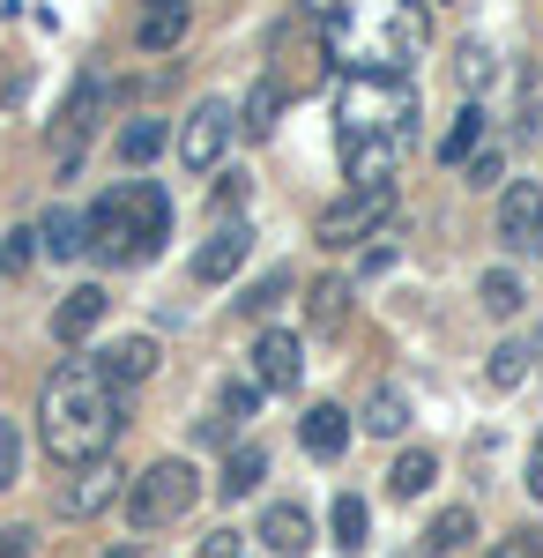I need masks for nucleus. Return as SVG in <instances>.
<instances>
[{"label":"nucleus","mask_w":543,"mask_h":558,"mask_svg":"<svg viewBox=\"0 0 543 558\" xmlns=\"http://www.w3.org/2000/svg\"><path fill=\"white\" fill-rule=\"evenodd\" d=\"M120 387L105 380L97 357H60L52 380L38 387V439L52 454V470H89L112 454L120 439Z\"/></svg>","instance_id":"1"},{"label":"nucleus","mask_w":543,"mask_h":558,"mask_svg":"<svg viewBox=\"0 0 543 558\" xmlns=\"http://www.w3.org/2000/svg\"><path fill=\"white\" fill-rule=\"evenodd\" d=\"M335 134H342V157L365 149V142H418V89L387 68H358L342 105H335Z\"/></svg>","instance_id":"2"},{"label":"nucleus","mask_w":543,"mask_h":558,"mask_svg":"<svg viewBox=\"0 0 543 558\" xmlns=\"http://www.w3.org/2000/svg\"><path fill=\"white\" fill-rule=\"evenodd\" d=\"M194 499H202V470L194 462H179V454H165V462H149V470L126 484V521L134 529H171V521L194 514Z\"/></svg>","instance_id":"3"},{"label":"nucleus","mask_w":543,"mask_h":558,"mask_svg":"<svg viewBox=\"0 0 543 558\" xmlns=\"http://www.w3.org/2000/svg\"><path fill=\"white\" fill-rule=\"evenodd\" d=\"M395 216V179L387 186H350L342 202H328L321 209V223H313V239L328 246V254H342V246H358V239H373L379 223Z\"/></svg>","instance_id":"4"},{"label":"nucleus","mask_w":543,"mask_h":558,"mask_svg":"<svg viewBox=\"0 0 543 558\" xmlns=\"http://www.w3.org/2000/svg\"><path fill=\"white\" fill-rule=\"evenodd\" d=\"M231 134H239L231 97H202V105L179 120V165H186V172H216L224 149H231Z\"/></svg>","instance_id":"5"},{"label":"nucleus","mask_w":543,"mask_h":558,"mask_svg":"<svg viewBox=\"0 0 543 558\" xmlns=\"http://www.w3.org/2000/svg\"><path fill=\"white\" fill-rule=\"evenodd\" d=\"M126 194V260H149L171 239V194L157 179H120Z\"/></svg>","instance_id":"6"},{"label":"nucleus","mask_w":543,"mask_h":558,"mask_svg":"<svg viewBox=\"0 0 543 558\" xmlns=\"http://www.w3.org/2000/svg\"><path fill=\"white\" fill-rule=\"evenodd\" d=\"M499 246L514 260L543 254V179H506L499 186Z\"/></svg>","instance_id":"7"},{"label":"nucleus","mask_w":543,"mask_h":558,"mask_svg":"<svg viewBox=\"0 0 543 558\" xmlns=\"http://www.w3.org/2000/svg\"><path fill=\"white\" fill-rule=\"evenodd\" d=\"M126 484H134V476H120L112 454H105V462H89V470H68V484H60V514H68V521L105 514L112 499H126Z\"/></svg>","instance_id":"8"},{"label":"nucleus","mask_w":543,"mask_h":558,"mask_svg":"<svg viewBox=\"0 0 543 558\" xmlns=\"http://www.w3.org/2000/svg\"><path fill=\"white\" fill-rule=\"evenodd\" d=\"M253 254V223L246 216H224L209 239H202V254H194V283H231Z\"/></svg>","instance_id":"9"},{"label":"nucleus","mask_w":543,"mask_h":558,"mask_svg":"<svg viewBox=\"0 0 543 558\" xmlns=\"http://www.w3.org/2000/svg\"><path fill=\"white\" fill-rule=\"evenodd\" d=\"M253 380L276 387V395H291L305 380V343H298L291 328H261V343H253Z\"/></svg>","instance_id":"10"},{"label":"nucleus","mask_w":543,"mask_h":558,"mask_svg":"<svg viewBox=\"0 0 543 558\" xmlns=\"http://www.w3.org/2000/svg\"><path fill=\"white\" fill-rule=\"evenodd\" d=\"M105 313H112V291H105V283H75L68 299L52 305V336L75 350V343H89V336L105 328Z\"/></svg>","instance_id":"11"},{"label":"nucleus","mask_w":543,"mask_h":558,"mask_svg":"<svg viewBox=\"0 0 543 558\" xmlns=\"http://www.w3.org/2000/svg\"><path fill=\"white\" fill-rule=\"evenodd\" d=\"M186 23H194V0H142L134 45H142V52H171V45L186 38Z\"/></svg>","instance_id":"12"},{"label":"nucleus","mask_w":543,"mask_h":558,"mask_svg":"<svg viewBox=\"0 0 543 558\" xmlns=\"http://www.w3.org/2000/svg\"><path fill=\"white\" fill-rule=\"evenodd\" d=\"M298 447H305L313 462H335V454L350 447V410H342V402H313V410L298 417Z\"/></svg>","instance_id":"13"},{"label":"nucleus","mask_w":543,"mask_h":558,"mask_svg":"<svg viewBox=\"0 0 543 558\" xmlns=\"http://www.w3.org/2000/svg\"><path fill=\"white\" fill-rule=\"evenodd\" d=\"M261 544H268L276 558H305L313 551V514L291 507V499H276V507L261 514Z\"/></svg>","instance_id":"14"},{"label":"nucleus","mask_w":543,"mask_h":558,"mask_svg":"<svg viewBox=\"0 0 543 558\" xmlns=\"http://www.w3.org/2000/svg\"><path fill=\"white\" fill-rule=\"evenodd\" d=\"M157 357H165V350H157V336H120V343L105 350L97 365H105V380H112V387H142L149 373H157Z\"/></svg>","instance_id":"15"},{"label":"nucleus","mask_w":543,"mask_h":558,"mask_svg":"<svg viewBox=\"0 0 543 558\" xmlns=\"http://www.w3.org/2000/svg\"><path fill=\"white\" fill-rule=\"evenodd\" d=\"M38 246H45V260H83V254H89V216L45 209V216H38Z\"/></svg>","instance_id":"16"},{"label":"nucleus","mask_w":543,"mask_h":558,"mask_svg":"<svg viewBox=\"0 0 543 558\" xmlns=\"http://www.w3.org/2000/svg\"><path fill=\"white\" fill-rule=\"evenodd\" d=\"M261 476H268V447H231V454H224V476H216V492H224V499H253V492H261Z\"/></svg>","instance_id":"17"},{"label":"nucleus","mask_w":543,"mask_h":558,"mask_svg":"<svg viewBox=\"0 0 543 558\" xmlns=\"http://www.w3.org/2000/svg\"><path fill=\"white\" fill-rule=\"evenodd\" d=\"M276 112H283V83H276V75H261V83L246 89V105H239V134L268 142V134H276Z\"/></svg>","instance_id":"18"},{"label":"nucleus","mask_w":543,"mask_h":558,"mask_svg":"<svg viewBox=\"0 0 543 558\" xmlns=\"http://www.w3.org/2000/svg\"><path fill=\"white\" fill-rule=\"evenodd\" d=\"M543 357V336H514V343H499L492 350V365H484V380L492 387H521L529 380V365Z\"/></svg>","instance_id":"19"},{"label":"nucleus","mask_w":543,"mask_h":558,"mask_svg":"<svg viewBox=\"0 0 543 558\" xmlns=\"http://www.w3.org/2000/svg\"><path fill=\"white\" fill-rule=\"evenodd\" d=\"M476 149H484V105L469 97V105L455 112V128H447V142H439V165H455V172H461Z\"/></svg>","instance_id":"20"},{"label":"nucleus","mask_w":543,"mask_h":558,"mask_svg":"<svg viewBox=\"0 0 543 558\" xmlns=\"http://www.w3.org/2000/svg\"><path fill=\"white\" fill-rule=\"evenodd\" d=\"M432 476H439V454H432V447H410V454H395L387 492H395V499H424V492H432Z\"/></svg>","instance_id":"21"},{"label":"nucleus","mask_w":543,"mask_h":558,"mask_svg":"<svg viewBox=\"0 0 543 558\" xmlns=\"http://www.w3.org/2000/svg\"><path fill=\"white\" fill-rule=\"evenodd\" d=\"M165 142H171L165 120H126V128L112 134V157H120V165H149V157H157Z\"/></svg>","instance_id":"22"},{"label":"nucleus","mask_w":543,"mask_h":558,"mask_svg":"<svg viewBox=\"0 0 543 558\" xmlns=\"http://www.w3.org/2000/svg\"><path fill=\"white\" fill-rule=\"evenodd\" d=\"M97 105H105V75L89 68L83 83H75V97H68V112H60V128H68V157H75V142L89 134V120H97Z\"/></svg>","instance_id":"23"},{"label":"nucleus","mask_w":543,"mask_h":558,"mask_svg":"<svg viewBox=\"0 0 543 558\" xmlns=\"http://www.w3.org/2000/svg\"><path fill=\"white\" fill-rule=\"evenodd\" d=\"M469 536H476V514L469 507H447V514H432V529H424V558H455Z\"/></svg>","instance_id":"24"},{"label":"nucleus","mask_w":543,"mask_h":558,"mask_svg":"<svg viewBox=\"0 0 543 558\" xmlns=\"http://www.w3.org/2000/svg\"><path fill=\"white\" fill-rule=\"evenodd\" d=\"M476 299H484V313H492V320H514V313L529 305V291H521V276H514V268H484Z\"/></svg>","instance_id":"25"},{"label":"nucleus","mask_w":543,"mask_h":558,"mask_svg":"<svg viewBox=\"0 0 543 558\" xmlns=\"http://www.w3.org/2000/svg\"><path fill=\"white\" fill-rule=\"evenodd\" d=\"M365 432H379V439H402V432H410V395H402V387H379L373 402H365Z\"/></svg>","instance_id":"26"},{"label":"nucleus","mask_w":543,"mask_h":558,"mask_svg":"<svg viewBox=\"0 0 543 558\" xmlns=\"http://www.w3.org/2000/svg\"><path fill=\"white\" fill-rule=\"evenodd\" d=\"M328 521H335V544H342V551H365V536H373V507H365L358 492H342Z\"/></svg>","instance_id":"27"},{"label":"nucleus","mask_w":543,"mask_h":558,"mask_svg":"<svg viewBox=\"0 0 543 558\" xmlns=\"http://www.w3.org/2000/svg\"><path fill=\"white\" fill-rule=\"evenodd\" d=\"M342 305H350V276H321L313 299H305V320L313 328H342Z\"/></svg>","instance_id":"28"},{"label":"nucleus","mask_w":543,"mask_h":558,"mask_svg":"<svg viewBox=\"0 0 543 558\" xmlns=\"http://www.w3.org/2000/svg\"><path fill=\"white\" fill-rule=\"evenodd\" d=\"M283 291H291V268H276V276H261V283H253L246 299H239V313H246V320H261V313H276V299H283Z\"/></svg>","instance_id":"29"},{"label":"nucleus","mask_w":543,"mask_h":558,"mask_svg":"<svg viewBox=\"0 0 543 558\" xmlns=\"http://www.w3.org/2000/svg\"><path fill=\"white\" fill-rule=\"evenodd\" d=\"M38 254H45V246H38V223H31V231H8V239H0V260H8V283H15V276H23V268H31Z\"/></svg>","instance_id":"30"},{"label":"nucleus","mask_w":543,"mask_h":558,"mask_svg":"<svg viewBox=\"0 0 543 558\" xmlns=\"http://www.w3.org/2000/svg\"><path fill=\"white\" fill-rule=\"evenodd\" d=\"M455 75H461V89L476 97V89L492 83V52H484V45H461V52H455Z\"/></svg>","instance_id":"31"},{"label":"nucleus","mask_w":543,"mask_h":558,"mask_svg":"<svg viewBox=\"0 0 543 558\" xmlns=\"http://www.w3.org/2000/svg\"><path fill=\"white\" fill-rule=\"evenodd\" d=\"M15 476H23V432H15L8 417H0V492H8Z\"/></svg>","instance_id":"32"},{"label":"nucleus","mask_w":543,"mask_h":558,"mask_svg":"<svg viewBox=\"0 0 543 558\" xmlns=\"http://www.w3.org/2000/svg\"><path fill=\"white\" fill-rule=\"evenodd\" d=\"M461 172H469V186H499L506 157H499V149H492V142H484V149H476V157H469V165H461Z\"/></svg>","instance_id":"33"},{"label":"nucleus","mask_w":543,"mask_h":558,"mask_svg":"<svg viewBox=\"0 0 543 558\" xmlns=\"http://www.w3.org/2000/svg\"><path fill=\"white\" fill-rule=\"evenodd\" d=\"M484 558H543V536H536V529H514V536H499Z\"/></svg>","instance_id":"34"},{"label":"nucleus","mask_w":543,"mask_h":558,"mask_svg":"<svg viewBox=\"0 0 543 558\" xmlns=\"http://www.w3.org/2000/svg\"><path fill=\"white\" fill-rule=\"evenodd\" d=\"M253 402H261V380L224 387V417H231V425H246V417H253Z\"/></svg>","instance_id":"35"},{"label":"nucleus","mask_w":543,"mask_h":558,"mask_svg":"<svg viewBox=\"0 0 543 558\" xmlns=\"http://www.w3.org/2000/svg\"><path fill=\"white\" fill-rule=\"evenodd\" d=\"M38 551V529H0V558H31Z\"/></svg>","instance_id":"36"},{"label":"nucleus","mask_w":543,"mask_h":558,"mask_svg":"<svg viewBox=\"0 0 543 558\" xmlns=\"http://www.w3.org/2000/svg\"><path fill=\"white\" fill-rule=\"evenodd\" d=\"M239 202H246V172H231L224 186H216V209L224 216H239Z\"/></svg>","instance_id":"37"},{"label":"nucleus","mask_w":543,"mask_h":558,"mask_svg":"<svg viewBox=\"0 0 543 558\" xmlns=\"http://www.w3.org/2000/svg\"><path fill=\"white\" fill-rule=\"evenodd\" d=\"M202 558H246V544H239V529H224V536H209V544H202Z\"/></svg>","instance_id":"38"},{"label":"nucleus","mask_w":543,"mask_h":558,"mask_svg":"<svg viewBox=\"0 0 543 558\" xmlns=\"http://www.w3.org/2000/svg\"><path fill=\"white\" fill-rule=\"evenodd\" d=\"M529 499H543V432H536V447H529Z\"/></svg>","instance_id":"39"},{"label":"nucleus","mask_w":543,"mask_h":558,"mask_svg":"<svg viewBox=\"0 0 543 558\" xmlns=\"http://www.w3.org/2000/svg\"><path fill=\"white\" fill-rule=\"evenodd\" d=\"M0 283H8V260H0Z\"/></svg>","instance_id":"40"}]
</instances>
